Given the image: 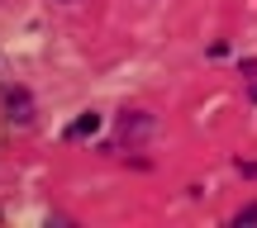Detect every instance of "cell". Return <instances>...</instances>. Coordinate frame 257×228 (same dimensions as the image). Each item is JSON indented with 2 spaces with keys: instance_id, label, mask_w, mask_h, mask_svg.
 I'll return each mask as SVG.
<instances>
[{
  "instance_id": "cell-2",
  "label": "cell",
  "mask_w": 257,
  "mask_h": 228,
  "mask_svg": "<svg viewBox=\"0 0 257 228\" xmlns=\"http://www.w3.org/2000/svg\"><path fill=\"white\" fill-rule=\"evenodd\" d=\"M5 110L15 124H34V100H29L24 86H5Z\"/></svg>"
},
{
  "instance_id": "cell-4",
  "label": "cell",
  "mask_w": 257,
  "mask_h": 228,
  "mask_svg": "<svg viewBox=\"0 0 257 228\" xmlns=\"http://www.w3.org/2000/svg\"><path fill=\"white\" fill-rule=\"evenodd\" d=\"M233 223H238V228H243V223H257V204H248V209H238V214H233Z\"/></svg>"
},
{
  "instance_id": "cell-3",
  "label": "cell",
  "mask_w": 257,
  "mask_h": 228,
  "mask_svg": "<svg viewBox=\"0 0 257 228\" xmlns=\"http://www.w3.org/2000/svg\"><path fill=\"white\" fill-rule=\"evenodd\" d=\"M95 128H100V114H81V119H72V124H67V138H72V143H81V138H91Z\"/></svg>"
},
{
  "instance_id": "cell-1",
  "label": "cell",
  "mask_w": 257,
  "mask_h": 228,
  "mask_svg": "<svg viewBox=\"0 0 257 228\" xmlns=\"http://www.w3.org/2000/svg\"><path fill=\"white\" fill-rule=\"evenodd\" d=\"M153 114H143V110H134V114H124L119 119V147H138L143 138H153Z\"/></svg>"
}]
</instances>
